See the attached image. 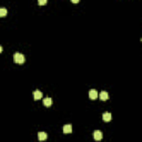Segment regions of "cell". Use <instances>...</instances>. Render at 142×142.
Here are the masks:
<instances>
[{"label":"cell","mask_w":142,"mask_h":142,"mask_svg":"<svg viewBox=\"0 0 142 142\" xmlns=\"http://www.w3.org/2000/svg\"><path fill=\"white\" fill-rule=\"evenodd\" d=\"M7 15V9L4 7H0V17H3Z\"/></svg>","instance_id":"obj_10"},{"label":"cell","mask_w":142,"mask_h":142,"mask_svg":"<svg viewBox=\"0 0 142 142\" xmlns=\"http://www.w3.org/2000/svg\"><path fill=\"white\" fill-rule=\"evenodd\" d=\"M13 60H15V62L18 63V65H22V63L25 62V56L20 52H16L13 54Z\"/></svg>","instance_id":"obj_1"},{"label":"cell","mask_w":142,"mask_h":142,"mask_svg":"<svg viewBox=\"0 0 142 142\" xmlns=\"http://www.w3.org/2000/svg\"><path fill=\"white\" fill-rule=\"evenodd\" d=\"M89 97H90V99H91V100H96V99H98V91H97V90H94V89L90 90Z\"/></svg>","instance_id":"obj_2"},{"label":"cell","mask_w":142,"mask_h":142,"mask_svg":"<svg viewBox=\"0 0 142 142\" xmlns=\"http://www.w3.org/2000/svg\"><path fill=\"white\" fill-rule=\"evenodd\" d=\"M42 98V92L39 91V90H36L34 92V99L35 100H39V99Z\"/></svg>","instance_id":"obj_6"},{"label":"cell","mask_w":142,"mask_h":142,"mask_svg":"<svg viewBox=\"0 0 142 142\" xmlns=\"http://www.w3.org/2000/svg\"><path fill=\"white\" fill-rule=\"evenodd\" d=\"M2 50H3V48H2V47H1V46H0V53H1V52H2Z\"/></svg>","instance_id":"obj_12"},{"label":"cell","mask_w":142,"mask_h":142,"mask_svg":"<svg viewBox=\"0 0 142 142\" xmlns=\"http://www.w3.org/2000/svg\"><path fill=\"white\" fill-rule=\"evenodd\" d=\"M93 138L96 139L97 141L101 140V139H102V132H101L100 130H96V131L93 132Z\"/></svg>","instance_id":"obj_3"},{"label":"cell","mask_w":142,"mask_h":142,"mask_svg":"<svg viewBox=\"0 0 142 142\" xmlns=\"http://www.w3.org/2000/svg\"><path fill=\"white\" fill-rule=\"evenodd\" d=\"M102 119H103V121H106V122L110 121L111 120V113L110 112H105L102 114Z\"/></svg>","instance_id":"obj_9"},{"label":"cell","mask_w":142,"mask_h":142,"mask_svg":"<svg viewBox=\"0 0 142 142\" xmlns=\"http://www.w3.org/2000/svg\"><path fill=\"white\" fill-rule=\"evenodd\" d=\"M47 138H48V134H47L46 132L41 131V132H39V133H38V139H39V140L43 141V140H46Z\"/></svg>","instance_id":"obj_5"},{"label":"cell","mask_w":142,"mask_h":142,"mask_svg":"<svg viewBox=\"0 0 142 142\" xmlns=\"http://www.w3.org/2000/svg\"><path fill=\"white\" fill-rule=\"evenodd\" d=\"M39 4H46L47 3V0H39Z\"/></svg>","instance_id":"obj_11"},{"label":"cell","mask_w":142,"mask_h":142,"mask_svg":"<svg viewBox=\"0 0 142 142\" xmlns=\"http://www.w3.org/2000/svg\"><path fill=\"white\" fill-rule=\"evenodd\" d=\"M43 106H50L51 103H52V100H51V98H49V97H46V98L43 99Z\"/></svg>","instance_id":"obj_7"},{"label":"cell","mask_w":142,"mask_h":142,"mask_svg":"<svg viewBox=\"0 0 142 142\" xmlns=\"http://www.w3.org/2000/svg\"><path fill=\"white\" fill-rule=\"evenodd\" d=\"M63 132L65 133H71L72 132V125L71 124H66L65 127H63Z\"/></svg>","instance_id":"obj_8"},{"label":"cell","mask_w":142,"mask_h":142,"mask_svg":"<svg viewBox=\"0 0 142 142\" xmlns=\"http://www.w3.org/2000/svg\"><path fill=\"white\" fill-rule=\"evenodd\" d=\"M99 98H100L102 101L108 100V99H109V94H108V92H106V91H101V92H100V94H99Z\"/></svg>","instance_id":"obj_4"}]
</instances>
